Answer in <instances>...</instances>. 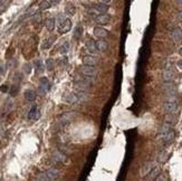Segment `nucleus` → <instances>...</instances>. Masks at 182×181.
Listing matches in <instances>:
<instances>
[{"label":"nucleus","instance_id":"9d476101","mask_svg":"<svg viewBox=\"0 0 182 181\" xmlns=\"http://www.w3.org/2000/svg\"><path fill=\"white\" fill-rule=\"evenodd\" d=\"M162 77H163L164 82H172L174 79V73L170 71V69H165L162 73Z\"/></svg>","mask_w":182,"mask_h":181},{"label":"nucleus","instance_id":"5701e85b","mask_svg":"<svg viewBox=\"0 0 182 181\" xmlns=\"http://www.w3.org/2000/svg\"><path fill=\"white\" fill-rule=\"evenodd\" d=\"M50 7H52V5H50V2H49L48 0H43L40 2V5H39V9L40 10H46V9H48Z\"/></svg>","mask_w":182,"mask_h":181},{"label":"nucleus","instance_id":"72a5a7b5","mask_svg":"<svg viewBox=\"0 0 182 181\" xmlns=\"http://www.w3.org/2000/svg\"><path fill=\"white\" fill-rule=\"evenodd\" d=\"M5 5H6V0H0V11L4 9Z\"/></svg>","mask_w":182,"mask_h":181},{"label":"nucleus","instance_id":"6ab92c4d","mask_svg":"<svg viewBox=\"0 0 182 181\" xmlns=\"http://www.w3.org/2000/svg\"><path fill=\"white\" fill-rule=\"evenodd\" d=\"M46 28H47V30L48 31H53L54 30V28H55V25H56V20L55 18H49L46 20Z\"/></svg>","mask_w":182,"mask_h":181},{"label":"nucleus","instance_id":"ddd939ff","mask_svg":"<svg viewBox=\"0 0 182 181\" xmlns=\"http://www.w3.org/2000/svg\"><path fill=\"white\" fill-rule=\"evenodd\" d=\"M160 172H161V169L159 167H154L152 168V170L149 172V177L148 179L149 180H155L158 176H160Z\"/></svg>","mask_w":182,"mask_h":181},{"label":"nucleus","instance_id":"aec40b11","mask_svg":"<svg viewBox=\"0 0 182 181\" xmlns=\"http://www.w3.org/2000/svg\"><path fill=\"white\" fill-rule=\"evenodd\" d=\"M65 101L68 102L69 104H75L79 101L78 97L76 96V94H68L67 96H65Z\"/></svg>","mask_w":182,"mask_h":181},{"label":"nucleus","instance_id":"a211bd4d","mask_svg":"<svg viewBox=\"0 0 182 181\" xmlns=\"http://www.w3.org/2000/svg\"><path fill=\"white\" fill-rule=\"evenodd\" d=\"M86 47H87V49H88L92 54H95L97 51V47H96V43L93 40H88L87 43H86Z\"/></svg>","mask_w":182,"mask_h":181},{"label":"nucleus","instance_id":"39448f33","mask_svg":"<svg viewBox=\"0 0 182 181\" xmlns=\"http://www.w3.org/2000/svg\"><path fill=\"white\" fill-rule=\"evenodd\" d=\"M164 111L169 114H172V113H174L178 109V104L177 102H173V101H167L164 103Z\"/></svg>","mask_w":182,"mask_h":181},{"label":"nucleus","instance_id":"2f4dec72","mask_svg":"<svg viewBox=\"0 0 182 181\" xmlns=\"http://www.w3.org/2000/svg\"><path fill=\"white\" fill-rule=\"evenodd\" d=\"M25 72L27 73V74H29V73L31 72V65L30 64H26V65H25Z\"/></svg>","mask_w":182,"mask_h":181},{"label":"nucleus","instance_id":"c756f323","mask_svg":"<svg viewBox=\"0 0 182 181\" xmlns=\"http://www.w3.org/2000/svg\"><path fill=\"white\" fill-rule=\"evenodd\" d=\"M66 11H67L68 14L73 15L74 12H75V9H74V7H73L72 5H67V7H66Z\"/></svg>","mask_w":182,"mask_h":181},{"label":"nucleus","instance_id":"dca6fc26","mask_svg":"<svg viewBox=\"0 0 182 181\" xmlns=\"http://www.w3.org/2000/svg\"><path fill=\"white\" fill-rule=\"evenodd\" d=\"M76 96L78 97L79 101H86V99H88L89 97V94L87 91H77L76 89Z\"/></svg>","mask_w":182,"mask_h":181},{"label":"nucleus","instance_id":"7c9ffc66","mask_svg":"<svg viewBox=\"0 0 182 181\" xmlns=\"http://www.w3.org/2000/svg\"><path fill=\"white\" fill-rule=\"evenodd\" d=\"M47 67H48V69L54 68V62H53V59H48V61H47Z\"/></svg>","mask_w":182,"mask_h":181},{"label":"nucleus","instance_id":"4468645a","mask_svg":"<svg viewBox=\"0 0 182 181\" xmlns=\"http://www.w3.org/2000/svg\"><path fill=\"white\" fill-rule=\"evenodd\" d=\"M94 9H95L96 11H98V12H101V14H104V12H107V10H108V6H107V4L101 2V4L95 5V6H94Z\"/></svg>","mask_w":182,"mask_h":181},{"label":"nucleus","instance_id":"473e14b6","mask_svg":"<svg viewBox=\"0 0 182 181\" xmlns=\"http://www.w3.org/2000/svg\"><path fill=\"white\" fill-rule=\"evenodd\" d=\"M65 19H66V18L64 17L63 15H59L58 18H57V21H58V25H59V24H62V23H63V21H64V20H65Z\"/></svg>","mask_w":182,"mask_h":181},{"label":"nucleus","instance_id":"c85d7f7f","mask_svg":"<svg viewBox=\"0 0 182 181\" xmlns=\"http://www.w3.org/2000/svg\"><path fill=\"white\" fill-rule=\"evenodd\" d=\"M36 65H37V71L39 73L44 71V66H43V63H41L40 61H37V62H36Z\"/></svg>","mask_w":182,"mask_h":181},{"label":"nucleus","instance_id":"1a4fd4ad","mask_svg":"<svg viewBox=\"0 0 182 181\" xmlns=\"http://www.w3.org/2000/svg\"><path fill=\"white\" fill-rule=\"evenodd\" d=\"M75 89L77 91H87L89 89V83L86 81H78L75 83Z\"/></svg>","mask_w":182,"mask_h":181},{"label":"nucleus","instance_id":"f03ea898","mask_svg":"<svg viewBox=\"0 0 182 181\" xmlns=\"http://www.w3.org/2000/svg\"><path fill=\"white\" fill-rule=\"evenodd\" d=\"M81 73L86 77H94L97 75V69L95 68V66L92 65H84L81 67Z\"/></svg>","mask_w":182,"mask_h":181},{"label":"nucleus","instance_id":"f257e3e1","mask_svg":"<svg viewBox=\"0 0 182 181\" xmlns=\"http://www.w3.org/2000/svg\"><path fill=\"white\" fill-rule=\"evenodd\" d=\"M59 177V171L56 169H49L39 174L38 180H55Z\"/></svg>","mask_w":182,"mask_h":181},{"label":"nucleus","instance_id":"393cba45","mask_svg":"<svg viewBox=\"0 0 182 181\" xmlns=\"http://www.w3.org/2000/svg\"><path fill=\"white\" fill-rule=\"evenodd\" d=\"M163 87H164V89L167 91V92L175 89V85L172 82H164V84H163Z\"/></svg>","mask_w":182,"mask_h":181},{"label":"nucleus","instance_id":"2eb2a0df","mask_svg":"<svg viewBox=\"0 0 182 181\" xmlns=\"http://www.w3.org/2000/svg\"><path fill=\"white\" fill-rule=\"evenodd\" d=\"M172 39L174 41H180L182 39V29L175 28L172 31Z\"/></svg>","mask_w":182,"mask_h":181},{"label":"nucleus","instance_id":"f3484780","mask_svg":"<svg viewBox=\"0 0 182 181\" xmlns=\"http://www.w3.org/2000/svg\"><path fill=\"white\" fill-rule=\"evenodd\" d=\"M25 99H27L28 102L35 101V99H36V93H35V91H33V89H27V91L25 92Z\"/></svg>","mask_w":182,"mask_h":181},{"label":"nucleus","instance_id":"9b49d317","mask_svg":"<svg viewBox=\"0 0 182 181\" xmlns=\"http://www.w3.org/2000/svg\"><path fill=\"white\" fill-rule=\"evenodd\" d=\"M40 116V112L39 110L37 109V106H33L31 110L29 111V114H28V119L29 120H38Z\"/></svg>","mask_w":182,"mask_h":181},{"label":"nucleus","instance_id":"6e6552de","mask_svg":"<svg viewBox=\"0 0 182 181\" xmlns=\"http://www.w3.org/2000/svg\"><path fill=\"white\" fill-rule=\"evenodd\" d=\"M83 63L85 64V65H92V66H95L97 64V58L93 55H86L84 56L83 58Z\"/></svg>","mask_w":182,"mask_h":181},{"label":"nucleus","instance_id":"412c9836","mask_svg":"<svg viewBox=\"0 0 182 181\" xmlns=\"http://www.w3.org/2000/svg\"><path fill=\"white\" fill-rule=\"evenodd\" d=\"M69 48H70V44H69V41H65V43L59 47V51H60L62 54H67L68 50H69Z\"/></svg>","mask_w":182,"mask_h":181},{"label":"nucleus","instance_id":"7ed1b4c3","mask_svg":"<svg viewBox=\"0 0 182 181\" xmlns=\"http://www.w3.org/2000/svg\"><path fill=\"white\" fill-rule=\"evenodd\" d=\"M39 83H40V85H39V93H40L41 95H45L50 89V83H49V81L46 77H41L39 79Z\"/></svg>","mask_w":182,"mask_h":181},{"label":"nucleus","instance_id":"4be33fe9","mask_svg":"<svg viewBox=\"0 0 182 181\" xmlns=\"http://www.w3.org/2000/svg\"><path fill=\"white\" fill-rule=\"evenodd\" d=\"M53 158H54V160L58 161V162H63V161H65V155H64L63 153H60L59 151L55 152L54 155H53Z\"/></svg>","mask_w":182,"mask_h":181},{"label":"nucleus","instance_id":"b1692460","mask_svg":"<svg viewBox=\"0 0 182 181\" xmlns=\"http://www.w3.org/2000/svg\"><path fill=\"white\" fill-rule=\"evenodd\" d=\"M74 115H75V114H74V113H66L65 115H63L62 116V121L63 122H64V123H67V122H70V120L73 119V117H74Z\"/></svg>","mask_w":182,"mask_h":181},{"label":"nucleus","instance_id":"20e7f679","mask_svg":"<svg viewBox=\"0 0 182 181\" xmlns=\"http://www.w3.org/2000/svg\"><path fill=\"white\" fill-rule=\"evenodd\" d=\"M70 28H72V21L66 18L62 24L58 25V33L59 34H66L70 30Z\"/></svg>","mask_w":182,"mask_h":181},{"label":"nucleus","instance_id":"e433bc0d","mask_svg":"<svg viewBox=\"0 0 182 181\" xmlns=\"http://www.w3.org/2000/svg\"><path fill=\"white\" fill-rule=\"evenodd\" d=\"M178 66H179V68H180V69H182V59H181V61H179V63H178Z\"/></svg>","mask_w":182,"mask_h":181},{"label":"nucleus","instance_id":"a878e982","mask_svg":"<svg viewBox=\"0 0 182 181\" xmlns=\"http://www.w3.org/2000/svg\"><path fill=\"white\" fill-rule=\"evenodd\" d=\"M54 40H55V37H50V38H48L47 40L45 41V44H44V46H43V48H49L50 46L53 45V43H54Z\"/></svg>","mask_w":182,"mask_h":181},{"label":"nucleus","instance_id":"423d86ee","mask_svg":"<svg viewBox=\"0 0 182 181\" xmlns=\"http://www.w3.org/2000/svg\"><path fill=\"white\" fill-rule=\"evenodd\" d=\"M110 20H111V16L110 15H107L106 12L101 14L95 17V21L100 25H107L108 23H110Z\"/></svg>","mask_w":182,"mask_h":181},{"label":"nucleus","instance_id":"f704fd0d","mask_svg":"<svg viewBox=\"0 0 182 181\" xmlns=\"http://www.w3.org/2000/svg\"><path fill=\"white\" fill-rule=\"evenodd\" d=\"M49 2H50V5L52 6H54V5H57V4H59L60 2V0H48Z\"/></svg>","mask_w":182,"mask_h":181},{"label":"nucleus","instance_id":"4c0bfd02","mask_svg":"<svg viewBox=\"0 0 182 181\" xmlns=\"http://www.w3.org/2000/svg\"><path fill=\"white\" fill-rule=\"evenodd\" d=\"M111 0H102V2H104V4H108Z\"/></svg>","mask_w":182,"mask_h":181},{"label":"nucleus","instance_id":"bb28decb","mask_svg":"<svg viewBox=\"0 0 182 181\" xmlns=\"http://www.w3.org/2000/svg\"><path fill=\"white\" fill-rule=\"evenodd\" d=\"M169 131H171V127H170V125H169V124H164V125L161 127V130H160V133L163 135V134L168 133Z\"/></svg>","mask_w":182,"mask_h":181},{"label":"nucleus","instance_id":"cd10ccee","mask_svg":"<svg viewBox=\"0 0 182 181\" xmlns=\"http://www.w3.org/2000/svg\"><path fill=\"white\" fill-rule=\"evenodd\" d=\"M82 31H83V29H82V27H77L75 29V37L76 38H81L82 37Z\"/></svg>","mask_w":182,"mask_h":181},{"label":"nucleus","instance_id":"0eeeda50","mask_svg":"<svg viewBox=\"0 0 182 181\" xmlns=\"http://www.w3.org/2000/svg\"><path fill=\"white\" fill-rule=\"evenodd\" d=\"M93 34H94V36L97 38H105V37H107L108 31H107L106 29H104L103 27H95L93 30Z\"/></svg>","mask_w":182,"mask_h":181},{"label":"nucleus","instance_id":"f8f14e48","mask_svg":"<svg viewBox=\"0 0 182 181\" xmlns=\"http://www.w3.org/2000/svg\"><path fill=\"white\" fill-rule=\"evenodd\" d=\"M96 47H97V50L105 51L107 50V48H108V44H107V41L105 40L104 38H100V40L96 41Z\"/></svg>","mask_w":182,"mask_h":181},{"label":"nucleus","instance_id":"58836bf2","mask_svg":"<svg viewBox=\"0 0 182 181\" xmlns=\"http://www.w3.org/2000/svg\"><path fill=\"white\" fill-rule=\"evenodd\" d=\"M177 2H178L179 5H182V0H177Z\"/></svg>","mask_w":182,"mask_h":181},{"label":"nucleus","instance_id":"c9c22d12","mask_svg":"<svg viewBox=\"0 0 182 181\" xmlns=\"http://www.w3.org/2000/svg\"><path fill=\"white\" fill-rule=\"evenodd\" d=\"M178 19L180 21H182V11H180V12L178 14Z\"/></svg>","mask_w":182,"mask_h":181}]
</instances>
